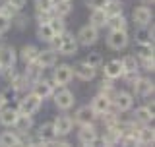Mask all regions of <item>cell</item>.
Masks as SVG:
<instances>
[{"label":"cell","mask_w":155,"mask_h":147,"mask_svg":"<svg viewBox=\"0 0 155 147\" xmlns=\"http://www.w3.org/2000/svg\"><path fill=\"white\" fill-rule=\"evenodd\" d=\"M37 134L41 136L43 145H47L48 141H52V139L56 138V134H54V126H52V122H45V124H41V128H39Z\"/></svg>","instance_id":"7402d4cb"},{"label":"cell","mask_w":155,"mask_h":147,"mask_svg":"<svg viewBox=\"0 0 155 147\" xmlns=\"http://www.w3.org/2000/svg\"><path fill=\"white\" fill-rule=\"evenodd\" d=\"M122 76L126 77V81H128L130 85H132V83H134V81H136V80L140 77V76H138V70H136V72H124Z\"/></svg>","instance_id":"b9f144b4"},{"label":"cell","mask_w":155,"mask_h":147,"mask_svg":"<svg viewBox=\"0 0 155 147\" xmlns=\"http://www.w3.org/2000/svg\"><path fill=\"white\" fill-rule=\"evenodd\" d=\"M54 2L56 0H35V6H37V10H41V12H52Z\"/></svg>","instance_id":"74e56055"},{"label":"cell","mask_w":155,"mask_h":147,"mask_svg":"<svg viewBox=\"0 0 155 147\" xmlns=\"http://www.w3.org/2000/svg\"><path fill=\"white\" fill-rule=\"evenodd\" d=\"M10 27H12V18H10L8 14L0 12V35H2V33H6Z\"/></svg>","instance_id":"8d00e7d4"},{"label":"cell","mask_w":155,"mask_h":147,"mask_svg":"<svg viewBox=\"0 0 155 147\" xmlns=\"http://www.w3.org/2000/svg\"><path fill=\"white\" fill-rule=\"evenodd\" d=\"M18 54H16V48L14 47H4L0 51V70H10V68L16 66Z\"/></svg>","instance_id":"ba28073f"},{"label":"cell","mask_w":155,"mask_h":147,"mask_svg":"<svg viewBox=\"0 0 155 147\" xmlns=\"http://www.w3.org/2000/svg\"><path fill=\"white\" fill-rule=\"evenodd\" d=\"M107 45L113 51H120V48L128 47V33L126 31H110L107 37Z\"/></svg>","instance_id":"277c9868"},{"label":"cell","mask_w":155,"mask_h":147,"mask_svg":"<svg viewBox=\"0 0 155 147\" xmlns=\"http://www.w3.org/2000/svg\"><path fill=\"white\" fill-rule=\"evenodd\" d=\"M132 85H134V93L138 97H149V95H153V81L147 80V77H138Z\"/></svg>","instance_id":"4fadbf2b"},{"label":"cell","mask_w":155,"mask_h":147,"mask_svg":"<svg viewBox=\"0 0 155 147\" xmlns=\"http://www.w3.org/2000/svg\"><path fill=\"white\" fill-rule=\"evenodd\" d=\"M48 19H51V12H41V10H37V21L39 23H48Z\"/></svg>","instance_id":"60d3db41"},{"label":"cell","mask_w":155,"mask_h":147,"mask_svg":"<svg viewBox=\"0 0 155 147\" xmlns=\"http://www.w3.org/2000/svg\"><path fill=\"white\" fill-rule=\"evenodd\" d=\"M33 93L39 97V99H48V97L54 93V85H52V81L48 80H37L33 83Z\"/></svg>","instance_id":"7c38bea8"},{"label":"cell","mask_w":155,"mask_h":147,"mask_svg":"<svg viewBox=\"0 0 155 147\" xmlns=\"http://www.w3.org/2000/svg\"><path fill=\"white\" fill-rule=\"evenodd\" d=\"M95 116H97V114L93 112V109H91L89 105H85V106H80V109L76 110L74 120L78 122V124H93Z\"/></svg>","instance_id":"2e32d148"},{"label":"cell","mask_w":155,"mask_h":147,"mask_svg":"<svg viewBox=\"0 0 155 147\" xmlns=\"http://www.w3.org/2000/svg\"><path fill=\"white\" fill-rule=\"evenodd\" d=\"M107 18H109V16L105 14V10H103V8H95L93 12H91L89 23H91L93 27H97V29H99V27H105V23H107Z\"/></svg>","instance_id":"d4e9b609"},{"label":"cell","mask_w":155,"mask_h":147,"mask_svg":"<svg viewBox=\"0 0 155 147\" xmlns=\"http://www.w3.org/2000/svg\"><path fill=\"white\" fill-rule=\"evenodd\" d=\"M134 118H136V122H140V124H149V122H153V109H149V106H140V109H136Z\"/></svg>","instance_id":"cb8c5ba5"},{"label":"cell","mask_w":155,"mask_h":147,"mask_svg":"<svg viewBox=\"0 0 155 147\" xmlns=\"http://www.w3.org/2000/svg\"><path fill=\"white\" fill-rule=\"evenodd\" d=\"M113 103H114V106H116L118 112H126V110H130L134 106V97L130 95V93H126V91H118V93H114Z\"/></svg>","instance_id":"52a82bcc"},{"label":"cell","mask_w":155,"mask_h":147,"mask_svg":"<svg viewBox=\"0 0 155 147\" xmlns=\"http://www.w3.org/2000/svg\"><path fill=\"white\" fill-rule=\"evenodd\" d=\"M52 126H54V134L56 138H62V136H68L74 128V120L70 118V116H58V118L52 122Z\"/></svg>","instance_id":"8fae6325"},{"label":"cell","mask_w":155,"mask_h":147,"mask_svg":"<svg viewBox=\"0 0 155 147\" xmlns=\"http://www.w3.org/2000/svg\"><path fill=\"white\" fill-rule=\"evenodd\" d=\"M107 16H116V14H122V4L120 0H109V2L103 6Z\"/></svg>","instance_id":"836d02e7"},{"label":"cell","mask_w":155,"mask_h":147,"mask_svg":"<svg viewBox=\"0 0 155 147\" xmlns=\"http://www.w3.org/2000/svg\"><path fill=\"white\" fill-rule=\"evenodd\" d=\"M120 64H122V70H124V72H136V70H140L138 58H136L134 54H128V56H124L122 60H120Z\"/></svg>","instance_id":"4dcf8cb0"},{"label":"cell","mask_w":155,"mask_h":147,"mask_svg":"<svg viewBox=\"0 0 155 147\" xmlns=\"http://www.w3.org/2000/svg\"><path fill=\"white\" fill-rule=\"evenodd\" d=\"M4 106H6V99H4V95L0 93V109H4Z\"/></svg>","instance_id":"7bdbcfd3"},{"label":"cell","mask_w":155,"mask_h":147,"mask_svg":"<svg viewBox=\"0 0 155 147\" xmlns=\"http://www.w3.org/2000/svg\"><path fill=\"white\" fill-rule=\"evenodd\" d=\"M110 105H113V101H110V97L109 95H105V93H99V95H95L93 97V101H91V109H93L95 114H103V112L107 110H110Z\"/></svg>","instance_id":"9c48e42d"},{"label":"cell","mask_w":155,"mask_h":147,"mask_svg":"<svg viewBox=\"0 0 155 147\" xmlns=\"http://www.w3.org/2000/svg\"><path fill=\"white\" fill-rule=\"evenodd\" d=\"M14 128H16L19 134H27L29 128H31V116H27V114H19L16 122H14Z\"/></svg>","instance_id":"f1b7e54d"},{"label":"cell","mask_w":155,"mask_h":147,"mask_svg":"<svg viewBox=\"0 0 155 147\" xmlns=\"http://www.w3.org/2000/svg\"><path fill=\"white\" fill-rule=\"evenodd\" d=\"M19 116V112L16 109H0V124L2 126H14V122H16V118Z\"/></svg>","instance_id":"603a6c76"},{"label":"cell","mask_w":155,"mask_h":147,"mask_svg":"<svg viewBox=\"0 0 155 147\" xmlns=\"http://www.w3.org/2000/svg\"><path fill=\"white\" fill-rule=\"evenodd\" d=\"M0 39H2V37H0Z\"/></svg>","instance_id":"f6af8a7d"},{"label":"cell","mask_w":155,"mask_h":147,"mask_svg":"<svg viewBox=\"0 0 155 147\" xmlns=\"http://www.w3.org/2000/svg\"><path fill=\"white\" fill-rule=\"evenodd\" d=\"M35 62L43 68V70H45V68H52L56 64V52L52 51V48H48V51H39Z\"/></svg>","instance_id":"9a60e30c"},{"label":"cell","mask_w":155,"mask_h":147,"mask_svg":"<svg viewBox=\"0 0 155 147\" xmlns=\"http://www.w3.org/2000/svg\"><path fill=\"white\" fill-rule=\"evenodd\" d=\"M72 77H74V72H72V66H68V64H60L54 70V77H52V81L56 83V85H60V87H64L68 85V83L72 81Z\"/></svg>","instance_id":"5b68a950"},{"label":"cell","mask_w":155,"mask_h":147,"mask_svg":"<svg viewBox=\"0 0 155 147\" xmlns=\"http://www.w3.org/2000/svg\"><path fill=\"white\" fill-rule=\"evenodd\" d=\"M39 106H41V99L35 95V93H29V95H25L21 101H19V106H18V112L19 114H35V112L39 110Z\"/></svg>","instance_id":"7a4b0ae2"},{"label":"cell","mask_w":155,"mask_h":147,"mask_svg":"<svg viewBox=\"0 0 155 147\" xmlns=\"http://www.w3.org/2000/svg\"><path fill=\"white\" fill-rule=\"evenodd\" d=\"M153 130L151 128H142V130H138V143H142V145H153Z\"/></svg>","instance_id":"f546056e"},{"label":"cell","mask_w":155,"mask_h":147,"mask_svg":"<svg viewBox=\"0 0 155 147\" xmlns=\"http://www.w3.org/2000/svg\"><path fill=\"white\" fill-rule=\"evenodd\" d=\"M74 101H76V99H74V93L68 91V89H60V91L54 93V105H56L60 110L72 109V106H74Z\"/></svg>","instance_id":"8992f818"},{"label":"cell","mask_w":155,"mask_h":147,"mask_svg":"<svg viewBox=\"0 0 155 147\" xmlns=\"http://www.w3.org/2000/svg\"><path fill=\"white\" fill-rule=\"evenodd\" d=\"M124 74L122 70V64H120V60H110L105 64V77H109V80H116V77H120Z\"/></svg>","instance_id":"d6986e66"},{"label":"cell","mask_w":155,"mask_h":147,"mask_svg":"<svg viewBox=\"0 0 155 147\" xmlns=\"http://www.w3.org/2000/svg\"><path fill=\"white\" fill-rule=\"evenodd\" d=\"M51 43L54 45V48H58V52L64 56H72L78 52V41L72 33H60V35H54L51 39Z\"/></svg>","instance_id":"6da1fadb"},{"label":"cell","mask_w":155,"mask_h":147,"mask_svg":"<svg viewBox=\"0 0 155 147\" xmlns=\"http://www.w3.org/2000/svg\"><path fill=\"white\" fill-rule=\"evenodd\" d=\"M37 47H33V45H25L21 48V60L25 62V64H29V62H35V58H37Z\"/></svg>","instance_id":"d6a6232c"},{"label":"cell","mask_w":155,"mask_h":147,"mask_svg":"<svg viewBox=\"0 0 155 147\" xmlns=\"http://www.w3.org/2000/svg\"><path fill=\"white\" fill-rule=\"evenodd\" d=\"M153 41V31H149L145 25H140V29L136 31V43L138 45H151Z\"/></svg>","instance_id":"484cf974"},{"label":"cell","mask_w":155,"mask_h":147,"mask_svg":"<svg viewBox=\"0 0 155 147\" xmlns=\"http://www.w3.org/2000/svg\"><path fill=\"white\" fill-rule=\"evenodd\" d=\"M140 2H142V4H145V6H147V4H153V0H140Z\"/></svg>","instance_id":"ee69618b"},{"label":"cell","mask_w":155,"mask_h":147,"mask_svg":"<svg viewBox=\"0 0 155 147\" xmlns=\"http://www.w3.org/2000/svg\"><path fill=\"white\" fill-rule=\"evenodd\" d=\"M19 143H21V138L16 132H2L0 134V145L10 147V145H19Z\"/></svg>","instance_id":"4316f807"},{"label":"cell","mask_w":155,"mask_h":147,"mask_svg":"<svg viewBox=\"0 0 155 147\" xmlns=\"http://www.w3.org/2000/svg\"><path fill=\"white\" fill-rule=\"evenodd\" d=\"M72 72H74V76L76 77H80L81 81H89V80H93L95 77V68H91L87 62H78V64L72 68Z\"/></svg>","instance_id":"5bb4252c"},{"label":"cell","mask_w":155,"mask_h":147,"mask_svg":"<svg viewBox=\"0 0 155 147\" xmlns=\"http://www.w3.org/2000/svg\"><path fill=\"white\" fill-rule=\"evenodd\" d=\"M78 141L81 145H93L97 141V130L93 124H81V130L78 132Z\"/></svg>","instance_id":"30bf717a"},{"label":"cell","mask_w":155,"mask_h":147,"mask_svg":"<svg viewBox=\"0 0 155 147\" xmlns=\"http://www.w3.org/2000/svg\"><path fill=\"white\" fill-rule=\"evenodd\" d=\"M107 27L110 29V31H126L128 29V21H126V18L122 14H116V16H109L107 18Z\"/></svg>","instance_id":"e0dca14e"},{"label":"cell","mask_w":155,"mask_h":147,"mask_svg":"<svg viewBox=\"0 0 155 147\" xmlns=\"http://www.w3.org/2000/svg\"><path fill=\"white\" fill-rule=\"evenodd\" d=\"M52 12H54L56 16H60V18L68 16V14L72 12V0H56Z\"/></svg>","instance_id":"83f0119b"},{"label":"cell","mask_w":155,"mask_h":147,"mask_svg":"<svg viewBox=\"0 0 155 147\" xmlns=\"http://www.w3.org/2000/svg\"><path fill=\"white\" fill-rule=\"evenodd\" d=\"M132 18H134V21L138 23V25H147V23L151 21L153 14H151V10H149L147 6H140V8L134 10Z\"/></svg>","instance_id":"ac0fdd59"},{"label":"cell","mask_w":155,"mask_h":147,"mask_svg":"<svg viewBox=\"0 0 155 147\" xmlns=\"http://www.w3.org/2000/svg\"><path fill=\"white\" fill-rule=\"evenodd\" d=\"M48 25H51V29L54 31V35H60V33L66 31V25H64V19H62L60 16H54L48 19Z\"/></svg>","instance_id":"e575fe53"},{"label":"cell","mask_w":155,"mask_h":147,"mask_svg":"<svg viewBox=\"0 0 155 147\" xmlns=\"http://www.w3.org/2000/svg\"><path fill=\"white\" fill-rule=\"evenodd\" d=\"M37 37L41 39V41H47V43H51V39L54 37V31L51 29V25H48V23H39Z\"/></svg>","instance_id":"1f68e13d"},{"label":"cell","mask_w":155,"mask_h":147,"mask_svg":"<svg viewBox=\"0 0 155 147\" xmlns=\"http://www.w3.org/2000/svg\"><path fill=\"white\" fill-rule=\"evenodd\" d=\"M103 143L105 145H116V143H120V130L116 128L114 124H110L109 128H107V132L103 134Z\"/></svg>","instance_id":"44dd1931"},{"label":"cell","mask_w":155,"mask_h":147,"mask_svg":"<svg viewBox=\"0 0 155 147\" xmlns=\"http://www.w3.org/2000/svg\"><path fill=\"white\" fill-rule=\"evenodd\" d=\"M85 2H87V6H89L91 10H95V8H103L109 0H85Z\"/></svg>","instance_id":"ab89813d"},{"label":"cell","mask_w":155,"mask_h":147,"mask_svg":"<svg viewBox=\"0 0 155 147\" xmlns=\"http://www.w3.org/2000/svg\"><path fill=\"white\" fill-rule=\"evenodd\" d=\"M85 62L87 64H89L91 68H101L103 66V56L99 54V52H89V54H87V58H85Z\"/></svg>","instance_id":"d590c367"},{"label":"cell","mask_w":155,"mask_h":147,"mask_svg":"<svg viewBox=\"0 0 155 147\" xmlns=\"http://www.w3.org/2000/svg\"><path fill=\"white\" fill-rule=\"evenodd\" d=\"M25 74H23V77L27 80V83H35L37 80H41V74H43V68L37 64V62H29L25 64Z\"/></svg>","instance_id":"ffe728a7"},{"label":"cell","mask_w":155,"mask_h":147,"mask_svg":"<svg viewBox=\"0 0 155 147\" xmlns=\"http://www.w3.org/2000/svg\"><path fill=\"white\" fill-rule=\"evenodd\" d=\"M97 39H99V31H97V27H93L89 23V25L80 29L76 41L80 43V45H84V47H89V45H93V43H97Z\"/></svg>","instance_id":"3957f363"},{"label":"cell","mask_w":155,"mask_h":147,"mask_svg":"<svg viewBox=\"0 0 155 147\" xmlns=\"http://www.w3.org/2000/svg\"><path fill=\"white\" fill-rule=\"evenodd\" d=\"M6 4H8L10 8H14L16 12H19V10H21L23 6H25V0H8Z\"/></svg>","instance_id":"f35d334b"}]
</instances>
